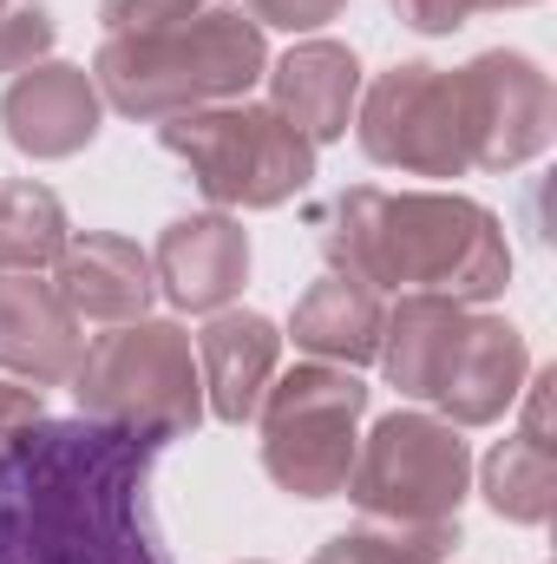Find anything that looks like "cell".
<instances>
[{"instance_id": "cell-1", "label": "cell", "mask_w": 557, "mask_h": 564, "mask_svg": "<svg viewBox=\"0 0 557 564\" xmlns=\"http://www.w3.org/2000/svg\"><path fill=\"white\" fill-rule=\"evenodd\" d=\"M151 440L106 421H40L0 453V564H164L139 532Z\"/></svg>"}, {"instance_id": "cell-2", "label": "cell", "mask_w": 557, "mask_h": 564, "mask_svg": "<svg viewBox=\"0 0 557 564\" xmlns=\"http://www.w3.org/2000/svg\"><path fill=\"white\" fill-rule=\"evenodd\" d=\"M321 257L374 289H426L485 308L512 282V243L499 210L466 191H335L321 210Z\"/></svg>"}, {"instance_id": "cell-3", "label": "cell", "mask_w": 557, "mask_h": 564, "mask_svg": "<svg viewBox=\"0 0 557 564\" xmlns=\"http://www.w3.org/2000/svg\"><path fill=\"white\" fill-rule=\"evenodd\" d=\"M270 73V40L243 7L210 0L184 26L164 33H112L92 53V86L119 119H177L197 106H230L250 99Z\"/></svg>"}, {"instance_id": "cell-4", "label": "cell", "mask_w": 557, "mask_h": 564, "mask_svg": "<svg viewBox=\"0 0 557 564\" xmlns=\"http://www.w3.org/2000/svg\"><path fill=\"white\" fill-rule=\"evenodd\" d=\"M73 401L86 421L125 426L151 446L184 440L204 426V375H197V341L171 315H139L86 341L73 368Z\"/></svg>"}, {"instance_id": "cell-5", "label": "cell", "mask_w": 557, "mask_h": 564, "mask_svg": "<svg viewBox=\"0 0 557 564\" xmlns=\"http://www.w3.org/2000/svg\"><path fill=\"white\" fill-rule=\"evenodd\" d=\"M157 144L190 171V184L217 210H282L315 184V144L302 139L276 106L230 99L157 119Z\"/></svg>"}, {"instance_id": "cell-6", "label": "cell", "mask_w": 557, "mask_h": 564, "mask_svg": "<svg viewBox=\"0 0 557 564\" xmlns=\"http://www.w3.org/2000/svg\"><path fill=\"white\" fill-rule=\"evenodd\" d=\"M361 414H368V381L354 368L328 361H295L276 368L256 421H263V473L288 499H341L361 446Z\"/></svg>"}, {"instance_id": "cell-7", "label": "cell", "mask_w": 557, "mask_h": 564, "mask_svg": "<svg viewBox=\"0 0 557 564\" xmlns=\"http://www.w3.org/2000/svg\"><path fill=\"white\" fill-rule=\"evenodd\" d=\"M466 492H472V453L459 426L419 408H394L354 446L341 499H354V512L381 525H446L459 519Z\"/></svg>"}, {"instance_id": "cell-8", "label": "cell", "mask_w": 557, "mask_h": 564, "mask_svg": "<svg viewBox=\"0 0 557 564\" xmlns=\"http://www.w3.org/2000/svg\"><path fill=\"white\" fill-rule=\"evenodd\" d=\"M354 144L368 164L401 171V177H466L472 171V132H466V99L459 73L401 59L361 86L354 106Z\"/></svg>"}, {"instance_id": "cell-9", "label": "cell", "mask_w": 557, "mask_h": 564, "mask_svg": "<svg viewBox=\"0 0 557 564\" xmlns=\"http://www.w3.org/2000/svg\"><path fill=\"white\" fill-rule=\"evenodd\" d=\"M452 73H459V99H466L472 171H518V164L551 151L557 93H551V73L532 53L485 46Z\"/></svg>"}, {"instance_id": "cell-10", "label": "cell", "mask_w": 557, "mask_h": 564, "mask_svg": "<svg viewBox=\"0 0 557 564\" xmlns=\"http://www.w3.org/2000/svg\"><path fill=\"white\" fill-rule=\"evenodd\" d=\"M151 282L177 315L237 308V295L250 282V230H243V217H230V210L171 217L157 230V250H151Z\"/></svg>"}, {"instance_id": "cell-11", "label": "cell", "mask_w": 557, "mask_h": 564, "mask_svg": "<svg viewBox=\"0 0 557 564\" xmlns=\"http://www.w3.org/2000/svg\"><path fill=\"white\" fill-rule=\"evenodd\" d=\"M0 126H7V144L26 151L33 164H59V158H79L86 144L106 132V99H99L86 66L40 59V66L7 79Z\"/></svg>"}, {"instance_id": "cell-12", "label": "cell", "mask_w": 557, "mask_h": 564, "mask_svg": "<svg viewBox=\"0 0 557 564\" xmlns=\"http://www.w3.org/2000/svg\"><path fill=\"white\" fill-rule=\"evenodd\" d=\"M525 375H532V341H525V328L505 322V315L472 308L466 328H459V348H452V361H446V375H439V388H433V408H439V421L459 426V433H466V426H492L518 408Z\"/></svg>"}, {"instance_id": "cell-13", "label": "cell", "mask_w": 557, "mask_h": 564, "mask_svg": "<svg viewBox=\"0 0 557 564\" xmlns=\"http://www.w3.org/2000/svg\"><path fill=\"white\" fill-rule=\"evenodd\" d=\"M263 79H270V106H276L315 151L354 132V106H361V86H368L354 46L308 33V40H295L282 59H270Z\"/></svg>"}, {"instance_id": "cell-14", "label": "cell", "mask_w": 557, "mask_h": 564, "mask_svg": "<svg viewBox=\"0 0 557 564\" xmlns=\"http://www.w3.org/2000/svg\"><path fill=\"white\" fill-rule=\"evenodd\" d=\"M190 341H197V375H204L210 421L250 426L282 368V328L256 308H217V315H204V328Z\"/></svg>"}, {"instance_id": "cell-15", "label": "cell", "mask_w": 557, "mask_h": 564, "mask_svg": "<svg viewBox=\"0 0 557 564\" xmlns=\"http://www.w3.org/2000/svg\"><path fill=\"white\" fill-rule=\"evenodd\" d=\"M86 355V322L40 276L0 270V375L26 388H66Z\"/></svg>"}, {"instance_id": "cell-16", "label": "cell", "mask_w": 557, "mask_h": 564, "mask_svg": "<svg viewBox=\"0 0 557 564\" xmlns=\"http://www.w3.org/2000/svg\"><path fill=\"white\" fill-rule=\"evenodd\" d=\"M53 289H59V302L79 322H99V328H119V322L151 315V295H157L151 257H144L132 237H112V230L66 237V250L53 263Z\"/></svg>"}, {"instance_id": "cell-17", "label": "cell", "mask_w": 557, "mask_h": 564, "mask_svg": "<svg viewBox=\"0 0 557 564\" xmlns=\"http://www.w3.org/2000/svg\"><path fill=\"white\" fill-rule=\"evenodd\" d=\"M381 315H387V302H381L374 282L328 270V276H315L295 295V315H288V335L282 341H295L308 361H328V368H354L361 375L374 361V348H381Z\"/></svg>"}, {"instance_id": "cell-18", "label": "cell", "mask_w": 557, "mask_h": 564, "mask_svg": "<svg viewBox=\"0 0 557 564\" xmlns=\"http://www.w3.org/2000/svg\"><path fill=\"white\" fill-rule=\"evenodd\" d=\"M466 315L472 308L452 302V295H426V289H401L394 295V308L381 315L374 361H381L387 388H401V401H433V388H439V375H446V361L459 348Z\"/></svg>"}, {"instance_id": "cell-19", "label": "cell", "mask_w": 557, "mask_h": 564, "mask_svg": "<svg viewBox=\"0 0 557 564\" xmlns=\"http://www.w3.org/2000/svg\"><path fill=\"white\" fill-rule=\"evenodd\" d=\"M479 492L505 525H551L557 512V459L551 446L505 433L485 459H479Z\"/></svg>"}, {"instance_id": "cell-20", "label": "cell", "mask_w": 557, "mask_h": 564, "mask_svg": "<svg viewBox=\"0 0 557 564\" xmlns=\"http://www.w3.org/2000/svg\"><path fill=\"white\" fill-rule=\"evenodd\" d=\"M66 237H73L66 204L40 177H0V270L40 276L59 263Z\"/></svg>"}, {"instance_id": "cell-21", "label": "cell", "mask_w": 557, "mask_h": 564, "mask_svg": "<svg viewBox=\"0 0 557 564\" xmlns=\"http://www.w3.org/2000/svg\"><path fill=\"white\" fill-rule=\"evenodd\" d=\"M452 552H459V519H446V525H381V519H361L354 532L321 539L308 564H446Z\"/></svg>"}, {"instance_id": "cell-22", "label": "cell", "mask_w": 557, "mask_h": 564, "mask_svg": "<svg viewBox=\"0 0 557 564\" xmlns=\"http://www.w3.org/2000/svg\"><path fill=\"white\" fill-rule=\"evenodd\" d=\"M59 20L46 13V0H0V79L53 59Z\"/></svg>"}, {"instance_id": "cell-23", "label": "cell", "mask_w": 557, "mask_h": 564, "mask_svg": "<svg viewBox=\"0 0 557 564\" xmlns=\"http://www.w3.org/2000/svg\"><path fill=\"white\" fill-rule=\"evenodd\" d=\"M204 7L210 0H99V26H106V40L112 33H164V26H184Z\"/></svg>"}, {"instance_id": "cell-24", "label": "cell", "mask_w": 557, "mask_h": 564, "mask_svg": "<svg viewBox=\"0 0 557 564\" xmlns=\"http://www.w3.org/2000/svg\"><path fill=\"white\" fill-rule=\"evenodd\" d=\"M348 0H250V20L256 26H282V33H321L328 20H341Z\"/></svg>"}, {"instance_id": "cell-25", "label": "cell", "mask_w": 557, "mask_h": 564, "mask_svg": "<svg viewBox=\"0 0 557 564\" xmlns=\"http://www.w3.org/2000/svg\"><path fill=\"white\" fill-rule=\"evenodd\" d=\"M394 13H401V26H414L426 40H439V33H459L472 13H479V0H387Z\"/></svg>"}, {"instance_id": "cell-26", "label": "cell", "mask_w": 557, "mask_h": 564, "mask_svg": "<svg viewBox=\"0 0 557 564\" xmlns=\"http://www.w3.org/2000/svg\"><path fill=\"white\" fill-rule=\"evenodd\" d=\"M40 421H46L40 388H26V381H7V375H0V453H7V446H20Z\"/></svg>"}, {"instance_id": "cell-27", "label": "cell", "mask_w": 557, "mask_h": 564, "mask_svg": "<svg viewBox=\"0 0 557 564\" xmlns=\"http://www.w3.org/2000/svg\"><path fill=\"white\" fill-rule=\"evenodd\" d=\"M551 388H557V368H532L525 375V388H518V401H525V440H538V446H551Z\"/></svg>"}, {"instance_id": "cell-28", "label": "cell", "mask_w": 557, "mask_h": 564, "mask_svg": "<svg viewBox=\"0 0 557 564\" xmlns=\"http://www.w3.org/2000/svg\"><path fill=\"white\" fill-rule=\"evenodd\" d=\"M512 7H538V0H479V13H512Z\"/></svg>"}, {"instance_id": "cell-29", "label": "cell", "mask_w": 557, "mask_h": 564, "mask_svg": "<svg viewBox=\"0 0 557 564\" xmlns=\"http://www.w3.org/2000/svg\"><path fill=\"white\" fill-rule=\"evenodd\" d=\"M250 564H263V558H250Z\"/></svg>"}]
</instances>
